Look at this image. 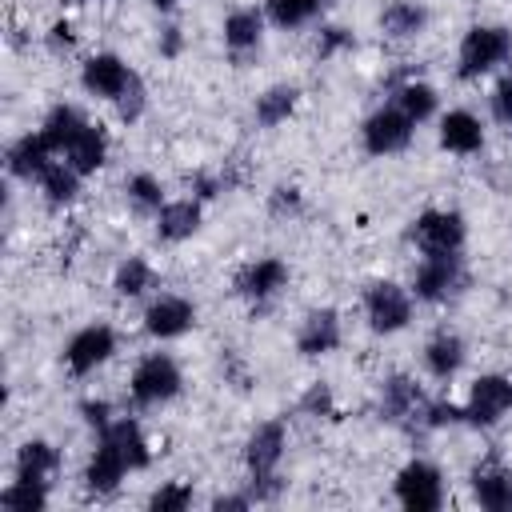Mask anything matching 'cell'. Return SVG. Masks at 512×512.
I'll list each match as a JSON object with an SVG mask.
<instances>
[{
    "instance_id": "obj_1",
    "label": "cell",
    "mask_w": 512,
    "mask_h": 512,
    "mask_svg": "<svg viewBox=\"0 0 512 512\" xmlns=\"http://www.w3.org/2000/svg\"><path fill=\"white\" fill-rule=\"evenodd\" d=\"M284 448H288V428H284V420H264V424L252 428V436H248V444H244V468H248V476H252V488H248V492H252L256 504L276 500V492H280L276 468H280V460H284Z\"/></svg>"
},
{
    "instance_id": "obj_2",
    "label": "cell",
    "mask_w": 512,
    "mask_h": 512,
    "mask_svg": "<svg viewBox=\"0 0 512 512\" xmlns=\"http://www.w3.org/2000/svg\"><path fill=\"white\" fill-rule=\"evenodd\" d=\"M512 60V28L504 24H476L464 32L460 52H456V76L460 80H480L492 68Z\"/></svg>"
},
{
    "instance_id": "obj_3",
    "label": "cell",
    "mask_w": 512,
    "mask_h": 512,
    "mask_svg": "<svg viewBox=\"0 0 512 512\" xmlns=\"http://www.w3.org/2000/svg\"><path fill=\"white\" fill-rule=\"evenodd\" d=\"M184 388V376H180V364L168 356V352H148L132 376H128V400L132 408H160L168 400H176Z\"/></svg>"
},
{
    "instance_id": "obj_4",
    "label": "cell",
    "mask_w": 512,
    "mask_h": 512,
    "mask_svg": "<svg viewBox=\"0 0 512 512\" xmlns=\"http://www.w3.org/2000/svg\"><path fill=\"white\" fill-rule=\"evenodd\" d=\"M468 284V268L460 252H444V256H424L412 272V296L424 304H444L452 300L460 288Z\"/></svg>"
},
{
    "instance_id": "obj_5",
    "label": "cell",
    "mask_w": 512,
    "mask_h": 512,
    "mask_svg": "<svg viewBox=\"0 0 512 512\" xmlns=\"http://www.w3.org/2000/svg\"><path fill=\"white\" fill-rule=\"evenodd\" d=\"M412 132H416V120L396 108V104H380L364 124H360V144L368 156H396L412 144Z\"/></svg>"
},
{
    "instance_id": "obj_6",
    "label": "cell",
    "mask_w": 512,
    "mask_h": 512,
    "mask_svg": "<svg viewBox=\"0 0 512 512\" xmlns=\"http://www.w3.org/2000/svg\"><path fill=\"white\" fill-rule=\"evenodd\" d=\"M408 240L424 252V256H444V252H460L464 240H468V224L460 212H448V208H428L412 220L408 228Z\"/></svg>"
},
{
    "instance_id": "obj_7",
    "label": "cell",
    "mask_w": 512,
    "mask_h": 512,
    "mask_svg": "<svg viewBox=\"0 0 512 512\" xmlns=\"http://www.w3.org/2000/svg\"><path fill=\"white\" fill-rule=\"evenodd\" d=\"M364 320L376 336H392L400 328H408L412 320V292L400 288L396 280H376L364 292Z\"/></svg>"
},
{
    "instance_id": "obj_8",
    "label": "cell",
    "mask_w": 512,
    "mask_h": 512,
    "mask_svg": "<svg viewBox=\"0 0 512 512\" xmlns=\"http://www.w3.org/2000/svg\"><path fill=\"white\" fill-rule=\"evenodd\" d=\"M396 500L408 512H436L444 504V472L428 460H408L396 472Z\"/></svg>"
},
{
    "instance_id": "obj_9",
    "label": "cell",
    "mask_w": 512,
    "mask_h": 512,
    "mask_svg": "<svg viewBox=\"0 0 512 512\" xmlns=\"http://www.w3.org/2000/svg\"><path fill=\"white\" fill-rule=\"evenodd\" d=\"M508 408H512V380L500 376V372L476 376L472 388H468V400H464V424L492 428Z\"/></svg>"
},
{
    "instance_id": "obj_10",
    "label": "cell",
    "mask_w": 512,
    "mask_h": 512,
    "mask_svg": "<svg viewBox=\"0 0 512 512\" xmlns=\"http://www.w3.org/2000/svg\"><path fill=\"white\" fill-rule=\"evenodd\" d=\"M112 352H116V332H112V324H84L80 332L68 336V344H64V364H68L72 376H88V372H96L100 364H108Z\"/></svg>"
},
{
    "instance_id": "obj_11",
    "label": "cell",
    "mask_w": 512,
    "mask_h": 512,
    "mask_svg": "<svg viewBox=\"0 0 512 512\" xmlns=\"http://www.w3.org/2000/svg\"><path fill=\"white\" fill-rule=\"evenodd\" d=\"M288 264L280 260V256H260V260H252V264H244L240 268V276H236V292L248 300V304H256V308H264V304H272L284 288H288Z\"/></svg>"
},
{
    "instance_id": "obj_12",
    "label": "cell",
    "mask_w": 512,
    "mask_h": 512,
    "mask_svg": "<svg viewBox=\"0 0 512 512\" xmlns=\"http://www.w3.org/2000/svg\"><path fill=\"white\" fill-rule=\"evenodd\" d=\"M424 412H428V396L420 392V384L412 376L396 372V376L384 380V388H380V416L388 424L412 428V424H424Z\"/></svg>"
},
{
    "instance_id": "obj_13",
    "label": "cell",
    "mask_w": 512,
    "mask_h": 512,
    "mask_svg": "<svg viewBox=\"0 0 512 512\" xmlns=\"http://www.w3.org/2000/svg\"><path fill=\"white\" fill-rule=\"evenodd\" d=\"M132 80H136V72H132L116 52H96V56H88L84 68H80L84 92H88V96H100V100H112V104L128 92Z\"/></svg>"
},
{
    "instance_id": "obj_14",
    "label": "cell",
    "mask_w": 512,
    "mask_h": 512,
    "mask_svg": "<svg viewBox=\"0 0 512 512\" xmlns=\"http://www.w3.org/2000/svg\"><path fill=\"white\" fill-rule=\"evenodd\" d=\"M196 324V304L188 296L176 292H160L148 308H144V332L152 340H176Z\"/></svg>"
},
{
    "instance_id": "obj_15",
    "label": "cell",
    "mask_w": 512,
    "mask_h": 512,
    "mask_svg": "<svg viewBox=\"0 0 512 512\" xmlns=\"http://www.w3.org/2000/svg\"><path fill=\"white\" fill-rule=\"evenodd\" d=\"M128 472H132V468H128V460H124V452H120L108 436H100V440H96V452L88 456V468H84V488H88L92 496H112Z\"/></svg>"
},
{
    "instance_id": "obj_16",
    "label": "cell",
    "mask_w": 512,
    "mask_h": 512,
    "mask_svg": "<svg viewBox=\"0 0 512 512\" xmlns=\"http://www.w3.org/2000/svg\"><path fill=\"white\" fill-rule=\"evenodd\" d=\"M264 40V12L256 8H232L224 16V48L236 64H244L252 52H260Z\"/></svg>"
},
{
    "instance_id": "obj_17",
    "label": "cell",
    "mask_w": 512,
    "mask_h": 512,
    "mask_svg": "<svg viewBox=\"0 0 512 512\" xmlns=\"http://www.w3.org/2000/svg\"><path fill=\"white\" fill-rule=\"evenodd\" d=\"M340 316L332 308H316L300 320V332H296V352L300 356H328L340 348Z\"/></svg>"
},
{
    "instance_id": "obj_18",
    "label": "cell",
    "mask_w": 512,
    "mask_h": 512,
    "mask_svg": "<svg viewBox=\"0 0 512 512\" xmlns=\"http://www.w3.org/2000/svg\"><path fill=\"white\" fill-rule=\"evenodd\" d=\"M440 148L456 156H472L484 148V124L468 108H452L440 116Z\"/></svg>"
},
{
    "instance_id": "obj_19",
    "label": "cell",
    "mask_w": 512,
    "mask_h": 512,
    "mask_svg": "<svg viewBox=\"0 0 512 512\" xmlns=\"http://www.w3.org/2000/svg\"><path fill=\"white\" fill-rule=\"evenodd\" d=\"M52 148H48V140L40 136V128L36 132H24L20 140H12L8 144V156H4V164H8V172L16 176V180H32V176H40L48 164H52Z\"/></svg>"
},
{
    "instance_id": "obj_20",
    "label": "cell",
    "mask_w": 512,
    "mask_h": 512,
    "mask_svg": "<svg viewBox=\"0 0 512 512\" xmlns=\"http://www.w3.org/2000/svg\"><path fill=\"white\" fill-rule=\"evenodd\" d=\"M152 220H156V236H160L164 244H180V240L196 236V228H200V200H196V196L164 200V208H160Z\"/></svg>"
},
{
    "instance_id": "obj_21",
    "label": "cell",
    "mask_w": 512,
    "mask_h": 512,
    "mask_svg": "<svg viewBox=\"0 0 512 512\" xmlns=\"http://www.w3.org/2000/svg\"><path fill=\"white\" fill-rule=\"evenodd\" d=\"M56 468H60V452L48 440H24L12 460V476L28 484H52Z\"/></svg>"
},
{
    "instance_id": "obj_22",
    "label": "cell",
    "mask_w": 512,
    "mask_h": 512,
    "mask_svg": "<svg viewBox=\"0 0 512 512\" xmlns=\"http://www.w3.org/2000/svg\"><path fill=\"white\" fill-rule=\"evenodd\" d=\"M464 356H468L464 340H460L456 332H448V328H440V332L424 344V368H428L432 380H452V376L464 368Z\"/></svg>"
},
{
    "instance_id": "obj_23",
    "label": "cell",
    "mask_w": 512,
    "mask_h": 512,
    "mask_svg": "<svg viewBox=\"0 0 512 512\" xmlns=\"http://www.w3.org/2000/svg\"><path fill=\"white\" fill-rule=\"evenodd\" d=\"M472 496L488 512H508L512 508V472L500 464H480L472 472Z\"/></svg>"
},
{
    "instance_id": "obj_24",
    "label": "cell",
    "mask_w": 512,
    "mask_h": 512,
    "mask_svg": "<svg viewBox=\"0 0 512 512\" xmlns=\"http://www.w3.org/2000/svg\"><path fill=\"white\" fill-rule=\"evenodd\" d=\"M96 436H108L120 452H124V460H128V468L132 472H140V468H148L152 464V448H148V436H144V428L132 420V416H116L104 432H96Z\"/></svg>"
},
{
    "instance_id": "obj_25",
    "label": "cell",
    "mask_w": 512,
    "mask_h": 512,
    "mask_svg": "<svg viewBox=\"0 0 512 512\" xmlns=\"http://www.w3.org/2000/svg\"><path fill=\"white\" fill-rule=\"evenodd\" d=\"M84 128H88V120H84V112H80L76 104H56V108L44 116L40 136L48 140V148H52L56 156H64V152L72 148V140H76Z\"/></svg>"
},
{
    "instance_id": "obj_26",
    "label": "cell",
    "mask_w": 512,
    "mask_h": 512,
    "mask_svg": "<svg viewBox=\"0 0 512 512\" xmlns=\"http://www.w3.org/2000/svg\"><path fill=\"white\" fill-rule=\"evenodd\" d=\"M424 24H428V8L416 0H392L380 12V32L392 40H412L424 32Z\"/></svg>"
},
{
    "instance_id": "obj_27",
    "label": "cell",
    "mask_w": 512,
    "mask_h": 512,
    "mask_svg": "<svg viewBox=\"0 0 512 512\" xmlns=\"http://www.w3.org/2000/svg\"><path fill=\"white\" fill-rule=\"evenodd\" d=\"M64 160H68L80 176H92V172L104 168V160H108V132L96 128V124H88V128L72 140V148L64 152Z\"/></svg>"
},
{
    "instance_id": "obj_28",
    "label": "cell",
    "mask_w": 512,
    "mask_h": 512,
    "mask_svg": "<svg viewBox=\"0 0 512 512\" xmlns=\"http://www.w3.org/2000/svg\"><path fill=\"white\" fill-rule=\"evenodd\" d=\"M296 100H300V88L296 84H272V88H264L256 96L252 116H256L260 128H276V124H284L296 112Z\"/></svg>"
},
{
    "instance_id": "obj_29",
    "label": "cell",
    "mask_w": 512,
    "mask_h": 512,
    "mask_svg": "<svg viewBox=\"0 0 512 512\" xmlns=\"http://www.w3.org/2000/svg\"><path fill=\"white\" fill-rule=\"evenodd\" d=\"M36 180H40V192H44L48 208H68L80 192V172L68 160H52Z\"/></svg>"
},
{
    "instance_id": "obj_30",
    "label": "cell",
    "mask_w": 512,
    "mask_h": 512,
    "mask_svg": "<svg viewBox=\"0 0 512 512\" xmlns=\"http://www.w3.org/2000/svg\"><path fill=\"white\" fill-rule=\"evenodd\" d=\"M152 284H156V272H152V264H148L144 256H124V260L116 264V276H112L116 296L136 300V296H144Z\"/></svg>"
},
{
    "instance_id": "obj_31",
    "label": "cell",
    "mask_w": 512,
    "mask_h": 512,
    "mask_svg": "<svg viewBox=\"0 0 512 512\" xmlns=\"http://www.w3.org/2000/svg\"><path fill=\"white\" fill-rule=\"evenodd\" d=\"M392 104H396V108H404L416 124H424V120H432V112H436L440 96H436V88H432V84H424V80H404V84L396 88Z\"/></svg>"
},
{
    "instance_id": "obj_32",
    "label": "cell",
    "mask_w": 512,
    "mask_h": 512,
    "mask_svg": "<svg viewBox=\"0 0 512 512\" xmlns=\"http://www.w3.org/2000/svg\"><path fill=\"white\" fill-rule=\"evenodd\" d=\"M328 8V0H268L264 4V16L276 24V28H300L308 20H316L320 12Z\"/></svg>"
},
{
    "instance_id": "obj_33",
    "label": "cell",
    "mask_w": 512,
    "mask_h": 512,
    "mask_svg": "<svg viewBox=\"0 0 512 512\" xmlns=\"http://www.w3.org/2000/svg\"><path fill=\"white\" fill-rule=\"evenodd\" d=\"M124 192H128V204H132L140 216H156V212L164 208V184H160L152 172H136V176H128Z\"/></svg>"
},
{
    "instance_id": "obj_34",
    "label": "cell",
    "mask_w": 512,
    "mask_h": 512,
    "mask_svg": "<svg viewBox=\"0 0 512 512\" xmlns=\"http://www.w3.org/2000/svg\"><path fill=\"white\" fill-rule=\"evenodd\" d=\"M0 508H8V512H44V508H48V484L12 480V484L0 492Z\"/></svg>"
},
{
    "instance_id": "obj_35",
    "label": "cell",
    "mask_w": 512,
    "mask_h": 512,
    "mask_svg": "<svg viewBox=\"0 0 512 512\" xmlns=\"http://www.w3.org/2000/svg\"><path fill=\"white\" fill-rule=\"evenodd\" d=\"M188 504H192V484H184V480L160 484V488L148 496V508H152V512H184Z\"/></svg>"
},
{
    "instance_id": "obj_36",
    "label": "cell",
    "mask_w": 512,
    "mask_h": 512,
    "mask_svg": "<svg viewBox=\"0 0 512 512\" xmlns=\"http://www.w3.org/2000/svg\"><path fill=\"white\" fill-rule=\"evenodd\" d=\"M488 108H492V120L512 132V72L500 76V84H496L492 96H488Z\"/></svg>"
},
{
    "instance_id": "obj_37",
    "label": "cell",
    "mask_w": 512,
    "mask_h": 512,
    "mask_svg": "<svg viewBox=\"0 0 512 512\" xmlns=\"http://www.w3.org/2000/svg\"><path fill=\"white\" fill-rule=\"evenodd\" d=\"M144 104H148V92H144V80L136 76V80L128 84V92L116 100V112H120V120H124V124H132V120H140Z\"/></svg>"
},
{
    "instance_id": "obj_38",
    "label": "cell",
    "mask_w": 512,
    "mask_h": 512,
    "mask_svg": "<svg viewBox=\"0 0 512 512\" xmlns=\"http://www.w3.org/2000/svg\"><path fill=\"white\" fill-rule=\"evenodd\" d=\"M300 412H304V416H328V412H332V388H328L324 380L308 384V392L300 396Z\"/></svg>"
},
{
    "instance_id": "obj_39",
    "label": "cell",
    "mask_w": 512,
    "mask_h": 512,
    "mask_svg": "<svg viewBox=\"0 0 512 512\" xmlns=\"http://www.w3.org/2000/svg\"><path fill=\"white\" fill-rule=\"evenodd\" d=\"M268 212H272L276 220L296 216V212H300V192H296L292 184H276V188H272V196H268Z\"/></svg>"
},
{
    "instance_id": "obj_40",
    "label": "cell",
    "mask_w": 512,
    "mask_h": 512,
    "mask_svg": "<svg viewBox=\"0 0 512 512\" xmlns=\"http://www.w3.org/2000/svg\"><path fill=\"white\" fill-rule=\"evenodd\" d=\"M460 420H464V408H456L448 400H428L424 428H444V424H460Z\"/></svg>"
},
{
    "instance_id": "obj_41",
    "label": "cell",
    "mask_w": 512,
    "mask_h": 512,
    "mask_svg": "<svg viewBox=\"0 0 512 512\" xmlns=\"http://www.w3.org/2000/svg\"><path fill=\"white\" fill-rule=\"evenodd\" d=\"M80 416H84L88 428L104 432V428L112 424V404H108V400H84V404H80Z\"/></svg>"
},
{
    "instance_id": "obj_42",
    "label": "cell",
    "mask_w": 512,
    "mask_h": 512,
    "mask_svg": "<svg viewBox=\"0 0 512 512\" xmlns=\"http://www.w3.org/2000/svg\"><path fill=\"white\" fill-rule=\"evenodd\" d=\"M352 44V36L344 32V28H320V40H316V56L320 60H328L332 52H340V48H348Z\"/></svg>"
},
{
    "instance_id": "obj_43",
    "label": "cell",
    "mask_w": 512,
    "mask_h": 512,
    "mask_svg": "<svg viewBox=\"0 0 512 512\" xmlns=\"http://www.w3.org/2000/svg\"><path fill=\"white\" fill-rule=\"evenodd\" d=\"M72 44H76L72 24H68V20H56V24L48 28V48H52V52H68Z\"/></svg>"
},
{
    "instance_id": "obj_44",
    "label": "cell",
    "mask_w": 512,
    "mask_h": 512,
    "mask_svg": "<svg viewBox=\"0 0 512 512\" xmlns=\"http://www.w3.org/2000/svg\"><path fill=\"white\" fill-rule=\"evenodd\" d=\"M180 44H184V36H180V28L176 24H164L160 28V56H180Z\"/></svg>"
},
{
    "instance_id": "obj_45",
    "label": "cell",
    "mask_w": 512,
    "mask_h": 512,
    "mask_svg": "<svg viewBox=\"0 0 512 512\" xmlns=\"http://www.w3.org/2000/svg\"><path fill=\"white\" fill-rule=\"evenodd\" d=\"M256 500H252V492H228V496H216L212 500V508L216 512H232V508H252Z\"/></svg>"
},
{
    "instance_id": "obj_46",
    "label": "cell",
    "mask_w": 512,
    "mask_h": 512,
    "mask_svg": "<svg viewBox=\"0 0 512 512\" xmlns=\"http://www.w3.org/2000/svg\"><path fill=\"white\" fill-rule=\"evenodd\" d=\"M148 4H152V8H156V12H172V8H176V4H180V0H148Z\"/></svg>"
}]
</instances>
